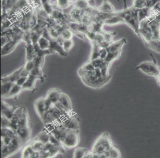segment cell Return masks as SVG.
<instances>
[{"label": "cell", "mask_w": 160, "mask_h": 158, "mask_svg": "<svg viewBox=\"0 0 160 158\" xmlns=\"http://www.w3.org/2000/svg\"><path fill=\"white\" fill-rule=\"evenodd\" d=\"M116 13L122 17L124 20L125 23L127 24L139 36L140 22L138 19V10L131 7L122 11L117 12Z\"/></svg>", "instance_id": "obj_1"}, {"label": "cell", "mask_w": 160, "mask_h": 158, "mask_svg": "<svg viewBox=\"0 0 160 158\" xmlns=\"http://www.w3.org/2000/svg\"><path fill=\"white\" fill-rule=\"evenodd\" d=\"M63 125L68 130H75L79 131V123L77 118L74 116H66L62 120Z\"/></svg>", "instance_id": "obj_6"}, {"label": "cell", "mask_w": 160, "mask_h": 158, "mask_svg": "<svg viewBox=\"0 0 160 158\" xmlns=\"http://www.w3.org/2000/svg\"><path fill=\"white\" fill-rule=\"evenodd\" d=\"M88 151L86 149L83 147H78L75 150L73 153V158H84L87 152Z\"/></svg>", "instance_id": "obj_35"}, {"label": "cell", "mask_w": 160, "mask_h": 158, "mask_svg": "<svg viewBox=\"0 0 160 158\" xmlns=\"http://www.w3.org/2000/svg\"><path fill=\"white\" fill-rule=\"evenodd\" d=\"M23 142L19 139V138L16 135L12 138L11 142L8 145V148L9 150L10 156L14 154L17 152L19 151L22 147Z\"/></svg>", "instance_id": "obj_9"}, {"label": "cell", "mask_w": 160, "mask_h": 158, "mask_svg": "<svg viewBox=\"0 0 160 158\" xmlns=\"http://www.w3.org/2000/svg\"><path fill=\"white\" fill-rule=\"evenodd\" d=\"M28 77H20L17 79L16 84H18L21 86H23V85L25 84L26 81L27 80Z\"/></svg>", "instance_id": "obj_50"}, {"label": "cell", "mask_w": 160, "mask_h": 158, "mask_svg": "<svg viewBox=\"0 0 160 158\" xmlns=\"http://www.w3.org/2000/svg\"><path fill=\"white\" fill-rule=\"evenodd\" d=\"M16 135V131L9 127L1 128V138L9 136L13 138Z\"/></svg>", "instance_id": "obj_34"}, {"label": "cell", "mask_w": 160, "mask_h": 158, "mask_svg": "<svg viewBox=\"0 0 160 158\" xmlns=\"http://www.w3.org/2000/svg\"><path fill=\"white\" fill-rule=\"evenodd\" d=\"M91 43L92 45V48L90 55V61H92L97 58H99V51L100 48L99 45L98 43H96V42H92Z\"/></svg>", "instance_id": "obj_26"}, {"label": "cell", "mask_w": 160, "mask_h": 158, "mask_svg": "<svg viewBox=\"0 0 160 158\" xmlns=\"http://www.w3.org/2000/svg\"><path fill=\"white\" fill-rule=\"evenodd\" d=\"M117 12V11H116ZM116 12L115 13L112 14L111 16H109L108 18L104 21V25H114L119 23H125V21L122 17L120 16Z\"/></svg>", "instance_id": "obj_15"}, {"label": "cell", "mask_w": 160, "mask_h": 158, "mask_svg": "<svg viewBox=\"0 0 160 158\" xmlns=\"http://www.w3.org/2000/svg\"><path fill=\"white\" fill-rule=\"evenodd\" d=\"M79 142V131L68 129L62 144L65 148L73 149L78 145Z\"/></svg>", "instance_id": "obj_3"}, {"label": "cell", "mask_w": 160, "mask_h": 158, "mask_svg": "<svg viewBox=\"0 0 160 158\" xmlns=\"http://www.w3.org/2000/svg\"><path fill=\"white\" fill-rule=\"evenodd\" d=\"M28 113L27 111L25 109L24 112L23 113L22 116L19 118L18 120V126L19 127H25V126H29L28 125ZM18 127V128H19Z\"/></svg>", "instance_id": "obj_37"}, {"label": "cell", "mask_w": 160, "mask_h": 158, "mask_svg": "<svg viewBox=\"0 0 160 158\" xmlns=\"http://www.w3.org/2000/svg\"><path fill=\"white\" fill-rule=\"evenodd\" d=\"M103 35L104 37V40L107 42L112 43L113 42V39L114 36L116 35L115 32H103Z\"/></svg>", "instance_id": "obj_45"}, {"label": "cell", "mask_w": 160, "mask_h": 158, "mask_svg": "<svg viewBox=\"0 0 160 158\" xmlns=\"http://www.w3.org/2000/svg\"><path fill=\"white\" fill-rule=\"evenodd\" d=\"M23 35L13 36V38L10 41L8 42L3 46L1 47V56L9 54L16 48L19 42L22 41V37Z\"/></svg>", "instance_id": "obj_5"}, {"label": "cell", "mask_w": 160, "mask_h": 158, "mask_svg": "<svg viewBox=\"0 0 160 158\" xmlns=\"http://www.w3.org/2000/svg\"><path fill=\"white\" fill-rule=\"evenodd\" d=\"M23 90L22 86H21L18 84L14 83L13 87L12 88L9 93L8 95L7 98H12L17 96L19 93L22 92Z\"/></svg>", "instance_id": "obj_29"}, {"label": "cell", "mask_w": 160, "mask_h": 158, "mask_svg": "<svg viewBox=\"0 0 160 158\" xmlns=\"http://www.w3.org/2000/svg\"><path fill=\"white\" fill-rule=\"evenodd\" d=\"M30 75V72L27 71L25 69L23 70L21 74V77H28L29 75Z\"/></svg>", "instance_id": "obj_51"}, {"label": "cell", "mask_w": 160, "mask_h": 158, "mask_svg": "<svg viewBox=\"0 0 160 158\" xmlns=\"http://www.w3.org/2000/svg\"><path fill=\"white\" fill-rule=\"evenodd\" d=\"M30 74L38 78L41 81L44 80L45 75H44L43 72L42 70V68L35 67L30 72Z\"/></svg>", "instance_id": "obj_33"}, {"label": "cell", "mask_w": 160, "mask_h": 158, "mask_svg": "<svg viewBox=\"0 0 160 158\" xmlns=\"http://www.w3.org/2000/svg\"><path fill=\"white\" fill-rule=\"evenodd\" d=\"M9 156H10V154L8 145H4L1 147V158H8Z\"/></svg>", "instance_id": "obj_44"}, {"label": "cell", "mask_w": 160, "mask_h": 158, "mask_svg": "<svg viewBox=\"0 0 160 158\" xmlns=\"http://www.w3.org/2000/svg\"><path fill=\"white\" fill-rule=\"evenodd\" d=\"M30 144L32 146V149L35 151L40 152L43 151L45 148V144L38 139H34Z\"/></svg>", "instance_id": "obj_30"}, {"label": "cell", "mask_w": 160, "mask_h": 158, "mask_svg": "<svg viewBox=\"0 0 160 158\" xmlns=\"http://www.w3.org/2000/svg\"><path fill=\"white\" fill-rule=\"evenodd\" d=\"M35 47L33 43L26 45V61L33 60L36 57Z\"/></svg>", "instance_id": "obj_18"}, {"label": "cell", "mask_w": 160, "mask_h": 158, "mask_svg": "<svg viewBox=\"0 0 160 158\" xmlns=\"http://www.w3.org/2000/svg\"><path fill=\"white\" fill-rule=\"evenodd\" d=\"M16 135L23 143H25L28 142L31 137V130L29 126L19 127L16 131Z\"/></svg>", "instance_id": "obj_7"}, {"label": "cell", "mask_w": 160, "mask_h": 158, "mask_svg": "<svg viewBox=\"0 0 160 158\" xmlns=\"http://www.w3.org/2000/svg\"><path fill=\"white\" fill-rule=\"evenodd\" d=\"M74 0H56L55 7L59 9L65 11L72 5Z\"/></svg>", "instance_id": "obj_21"}, {"label": "cell", "mask_w": 160, "mask_h": 158, "mask_svg": "<svg viewBox=\"0 0 160 158\" xmlns=\"http://www.w3.org/2000/svg\"><path fill=\"white\" fill-rule=\"evenodd\" d=\"M24 69V66L17 69V70L14 71L11 74L8 75L5 77L1 78V82H12L16 83L17 79L21 77V74Z\"/></svg>", "instance_id": "obj_10"}, {"label": "cell", "mask_w": 160, "mask_h": 158, "mask_svg": "<svg viewBox=\"0 0 160 158\" xmlns=\"http://www.w3.org/2000/svg\"><path fill=\"white\" fill-rule=\"evenodd\" d=\"M13 38V36H1V47L7 44Z\"/></svg>", "instance_id": "obj_48"}, {"label": "cell", "mask_w": 160, "mask_h": 158, "mask_svg": "<svg viewBox=\"0 0 160 158\" xmlns=\"http://www.w3.org/2000/svg\"><path fill=\"white\" fill-rule=\"evenodd\" d=\"M17 107L18 106H11L7 110L1 111V114L3 116H5L8 119L10 120L13 118L14 113L16 110Z\"/></svg>", "instance_id": "obj_32"}, {"label": "cell", "mask_w": 160, "mask_h": 158, "mask_svg": "<svg viewBox=\"0 0 160 158\" xmlns=\"http://www.w3.org/2000/svg\"><path fill=\"white\" fill-rule=\"evenodd\" d=\"M98 11L100 12L113 14L116 12L114 7L108 0H103L102 3L98 8Z\"/></svg>", "instance_id": "obj_13"}, {"label": "cell", "mask_w": 160, "mask_h": 158, "mask_svg": "<svg viewBox=\"0 0 160 158\" xmlns=\"http://www.w3.org/2000/svg\"><path fill=\"white\" fill-rule=\"evenodd\" d=\"M52 54L58 53L62 57H66L68 53L65 52L62 45L58 42L57 39H50V48Z\"/></svg>", "instance_id": "obj_8"}, {"label": "cell", "mask_w": 160, "mask_h": 158, "mask_svg": "<svg viewBox=\"0 0 160 158\" xmlns=\"http://www.w3.org/2000/svg\"><path fill=\"white\" fill-rule=\"evenodd\" d=\"M50 136V132L46 129L45 130H43L40 133H39L38 135H37L35 139H38L39 140L43 142L44 144H46L49 142Z\"/></svg>", "instance_id": "obj_25"}, {"label": "cell", "mask_w": 160, "mask_h": 158, "mask_svg": "<svg viewBox=\"0 0 160 158\" xmlns=\"http://www.w3.org/2000/svg\"><path fill=\"white\" fill-rule=\"evenodd\" d=\"M121 53H122V50L116 52H108V54L105 59V61L111 65L113 62L115 61V60L119 58V57L121 54Z\"/></svg>", "instance_id": "obj_31"}, {"label": "cell", "mask_w": 160, "mask_h": 158, "mask_svg": "<svg viewBox=\"0 0 160 158\" xmlns=\"http://www.w3.org/2000/svg\"><path fill=\"white\" fill-rule=\"evenodd\" d=\"M19 0H1V14L8 13L13 9Z\"/></svg>", "instance_id": "obj_12"}, {"label": "cell", "mask_w": 160, "mask_h": 158, "mask_svg": "<svg viewBox=\"0 0 160 158\" xmlns=\"http://www.w3.org/2000/svg\"><path fill=\"white\" fill-rule=\"evenodd\" d=\"M41 118L45 125L48 124H52L57 122V120H55L54 118L48 110L42 115V117H41Z\"/></svg>", "instance_id": "obj_28"}, {"label": "cell", "mask_w": 160, "mask_h": 158, "mask_svg": "<svg viewBox=\"0 0 160 158\" xmlns=\"http://www.w3.org/2000/svg\"><path fill=\"white\" fill-rule=\"evenodd\" d=\"M111 158H122V154L120 150L116 146L113 145L111 149L109 150Z\"/></svg>", "instance_id": "obj_40"}, {"label": "cell", "mask_w": 160, "mask_h": 158, "mask_svg": "<svg viewBox=\"0 0 160 158\" xmlns=\"http://www.w3.org/2000/svg\"><path fill=\"white\" fill-rule=\"evenodd\" d=\"M59 102L69 111H72V102L67 94L61 93Z\"/></svg>", "instance_id": "obj_20"}, {"label": "cell", "mask_w": 160, "mask_h": 158, "mask_svg": "<svg viewBox=\"0 0 160 158\" xmlns=\"http://www.w3.org/2000/svg\"><path fill=\"white\" fill-rule=\"evenodd\" d=\"M136 70H140L144 74L157 78L160 71V68L154 61H145L138 65Z\"/></svg>", "instance_id": "obj_2"}, {"label": "cell", "mask_w": 160, "mask_h": 158, "mask_svg": "<svg viewBox=\"0 0 160 158\" xmlns=\"http://www.w3.org/2000/svg\"><path fill=\"white\" fill-rule=\"evenodd\" d=\"M90 61L92 62V64L95 69H101L105 64V61L99 58H97L96 59H94L92 61Z\"/></svg>", "instance_id": "obj_41"}, {"label": "cell", "mask_w": 160, "mask_h": 158, "mask_svg": "<svg viewBox=\"0 0 160 158\" xmlns=\"http://www.w3.org/2000/svg\"><path fill=\"white\" fill-rule=\"evenodd\" d=\"M73 31L70 28V27L65 28L62 29L60 32V36L63 40L71 39L74 35Z\"/></svg>", "instance_id": "obj_27"}, {"label": "cell", "mask_w": 160, "mask_h": 158, "mask_svg": "<svg viewBox=\"0 0 160 158\" xmlns=\"http://www.w3.org/2000/svg\"><path fill=\"white\" fill-rule=\"evenodd\" d=\"M35 62L34 60H32V61H26L25 65H24V69L26 70L27 71L31 72L32 69L35 68Z\"/></svg>", "instance_id": "obj_46"}, {"label": "cell", "mask_w": 160, "mask_h": 158, "mask_svg": "<svg viewBox=\"0 0 160 158\" xmlns=\"http://www.w3.org/2000/svg\"><path fill=\"white\" fill-rule=\"evenodd\" d=\"M35 109L39 116L41 118L48 111L45 98H41L36 100L34 103Z\"/></svg>", "instance_id": "obj_11"}, {"label": "cell", "mask_w": 160, "mask_h": 158, "mask_svg": "<svg viewBox=\"0 0 160 158\" xmlns=\"http://www.w3.org/2000/svg\"><path fill=\"white\" fill-rule=\"evenodd\" d=\"M156 79H157V82H158V83L159 84V85L160 86V71L159 72V73H158V74L157 75V78H156Z\"/></svg>", "instance_id": "obj_52"}, {"label": "cell", "mask_w": 160, "mask_h": 158, "mask_svg": "<svg viewBox=\"0 0 160 158\" xmlns=\"http://www.w3.org/2000/svg\"><path fill=\"white\" fill-rule=\"evenodd\" d=\"M34 151V150L32 149V146L30 144L26 145L24 149H23L22 152V158H30L32 152Z\"/></svg>", "instance_id": "obj_38"}, {"label": "cell", "mask_w": 160, "mask_h": 158, "mask_svg": "<svg viewBox=\"0 0 160 158\" xmlns=\"http://www.w3.org/2000/svg\"><path fill=\"white\" fill-rule=\"evenodd\" d=\"M74 41L71 39H68V40H63V42L62 43L63 48L64 49V51L68 53L70 52L74 46Z\"/></svg>", "instance_id": "obj_39"}, {"label": "cell", "mask_w": 160, "mask_h": 158, "mask_svg": "<svg viewBox=\"0 0 160 158\" xmlns=\"http://www.w3.org/2000/svg\"><path fill=\"white\" fill-rule=\"evenodd\" d=\"M10 120L1 115V128H10Z\"/></svg>", "instance_id": "obj_43"}, {"label": "cell", "mask_w": 160, "mask_h": 158, "mask_svg": "<svg viewBox=\"0 0 160 158\" xmlns=\"http://www.w3.org/2000/svg\"><path fill=\"white\" fill-rule=\"evenodd\" d=\"M39 79L38 78L30 74L29 75L25 84L23 85V90H32L35 89L36 82Z\"/></svg>", "instance_id": "obj_17"}, {"label": "cell", "mask_w": 160, "mask_h": 158, "mask_svg": "<svg viewBox=\"0 0 160 158\" xmlns=\"http://www.w3.org/2000/svg\"><path fill=\"white\" fill-rule=\"evenodd\" d=\"M82 68L85 70H87V71H92L95 70V68L93 66L92 62L89 61L87 62V63H86L85 64H84Z\"/></svg>", "instance_id": "obj_47"}, {"label": "cell", "mask_w": 160, "mask_h": 158, "mask_svg": "<svg viewBox=\"0 0 160 158\" xmlns=\"http://www.w3.org/2000/svg\"><path fill=\"white\" fill-rule=\"evenodd\" d=\"M72 6L82 11H87L93 9L89 3V0H74Z\"/></svg>", "instance_id": "obj_16"}, {"label": "cell", "mask_w": 160, "mask_h": 158, "mask_svg": "<svg viewBox=\"0 0 160 158\" xmlns=\"http://www.w3.org/2000/svg\"><path fill=\"white\" fill-rule=\"evenodd\" d=\"M127 41L125 38L121 39L116 41H113L107 48L108 52H116L121 51L122 48L127 43Z\"/></svg>", "instance_id": "obj_14"}, {"label": "cell", "mask_w": 160, "mask_h": 158, "mask_svg": "<svg viewBox=\"0 0 160 158\" xmlns=\"http://www.w3.org/2000/svg\"><path fill=\"white\" fill-rule=\"evenodd\" d=\"M111 79L109 78H100L95 75L88 78H81L84 84L93 89H99L107 84Z\"/></svg>", "instance_id": "obj_4"}, {"label": "cell", "mask_w": 160, "mask_h": 158, "mask_svg": "<svg viewBox=\"0 0 160 158\" xmlns=\"http://www.w3.org/2000/svg\"><path fill=\"white\" fill-rule=\"evenodd\" d=\"M14 83L1 82V96L2 98H7Z\"/></svg>", "instance_id": "obj_22"}, {"label": "cell", "mask_w": 160, "mask_h": 158, "mask_svg": "<svg viewBox=\"0 0 160 158\" xmlns=\"http://www.w3.org/2000/svg\"><path fill=\"white\" fill-rule=\"evenodd\" d=\"M108 54V52L107 48H100L99 51V58L105 61Z\"/></svg>", "instance_id": "obj_49"}, {"label": "cell", "mask_w": 160, "mask_h": 158, "mask_svg": "<svg viewBox=\"0 0 160 158\" xmlns=\"http://www.w3.org/2000/svg\"><path fill=\"white\" fill-rule=\"evenodd\" d=\"M37 45L42 50H49L50 48V39L45 36H41L37 42Z\"/></svg>", "instance_id": "obj_23"}, {"label": "cell", "mask_w": 160, "mask_h": 158, "mask_svg": "<svg viewBox=\"0 0 160 158\" xmlns=\"http://www.w3.org/2000/svg\"><path fill=\"white\" fill-rule=\"evenodd\" d=\"M148 48L160 54V38L152 39L150 42L145 43Z\"/></svg>", "instance_id": "obj_24"}, {"label": "cell", "mask_w": 160, "mask_h": 158, "mask_svg": "<svg viewBox=\"0 0 160 158\" xmlns=\"http://www.w3.org/2000/svg\"><path fill=\"white\" fill-rule=\"evenodd\" d=\"M61 91L57 89H52L48 91L47 96L50 100H51L52 103L55 104L59 102V98L61 96Z\"/></svg>", "instance_id": "obj_19"}, {"label": "cell", "mask_w": 160, "mask_h": 158, "mask_svg": "<svg viewBox=\"0 0 160 158\" xmlns=\"http://www.w3.org/2000/svg\"><path fill=\"white\" fill-rule=\"evenodd\" d=\"M148 0H133L132 8L140 10L147 7Z\"/></svg>", "instance_id": "obj_36"}, {"label": "cell", "mask_w": 160, "mask_h": 158, "mask_svg": "<svg viewBox=\"0 0 160 158\" xmlns=\"http://www.w3.org/2000/svg\"><path fill=\"white\" fill-rule=\"evenodd\" d=\"M34 60L35 62V67L42 68L45 62V57L36 56V57L34 59Z\"/></svg>", "instance_id": "obj_42"}]
</instances>
